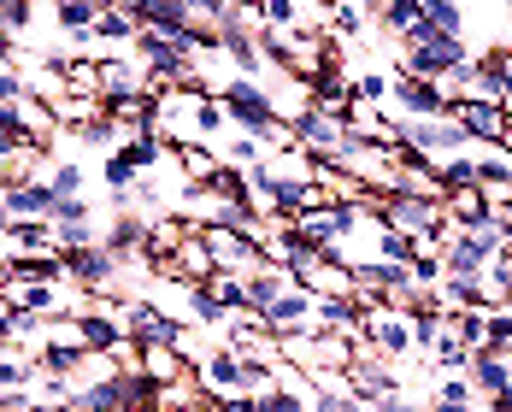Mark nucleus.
<instances>
[{
    "mask_svg": "<svg viewBox=\"0 0 512 412\" xmlns=\"http://www.w3.org/2000/svg\"><path fill=\"white\" fill-rule=\"evenodd\" d=\"M395 65L407 71V77H430V83H442V77H454L471 65V48H465V36H442L436 24H412L407 36H401V48H395Z\"/></svg>",
    "mask_w": 512,
    "mask_h": 412,
    "instance_id": "1",
    "label": "nucleus"
},
{
    "mask_svg": "<svg viewBox=\"0 0 512 412\" xmlns=\"http://www.w3.org/2000/svg\"><path fill=\"white\" fill-rule=\"evenodd\" d=\"M354 354H377V360H389V365L412 360V318L401 307H389V301L365 307V336H359Z\"/></svg>",
    "mask_w": 512,
    "mask_h": 412,
    "instance_id": "2",
    "label": "nucleus"
},
{
    "mask_svg": "<svg viewBox=\"0 0 512 412\" xmlns=\"http://www.w3.org/2000/svg\"><path fill=\"white\" fill-rule=\"evenodd\" d=\"M477 142L465 136L454 118H407L401 124V154H412V159H454V154H471Z\"/></svg>",
    "mask_w": 512,
    "mask_h": 412,
    "instance_id": "3",
    "label": "nucleus"
},
{
    "mask_svg": "<svg viewBox=\"0 0 512 412\" xmlns=\"http://www.w3.org/2000/svg\"><path fill=\"white\" fill-rule=\"evenodd\" d=\"M295 236L307 242L312 254H336V259H348V242H354L359 230H354V212L348 206H312V212H301L295 218Z\"/></svg>",
    "mask_w": 512,
    "mask_h": 412,
    "instance_id": "4",
    "label": "nucleus"
},
{
    "mask_svg": "<svg viewBox=\"0 0 512 412\" xmlns=\"http://www.w3.org/2000/svg\"><path fill=\"white\" fill-rule=\"evenodd\" d=\"M454 124H460L471 142H483V148H507L512 154V118L501 101H454V112H448Z\"/></svg>",
    "mask_w": 512,
    "mask_h": 412,
    "instance_id": "5",
    "label": "nucleus"
},
{
    "mask_svg": "<svg viewBox=\"0 0 512 412\" xmlns=\"http://www.w3.org/2000/svg\"><path fill=\"white\" fill-rule=\"evenodd\" d=\"M389 106H395L401 124H407V118H448V112H454V101L442 95V83H430V77H407V71H395Z\"/></svg>",
    "mask_w": 512,
    "mask_h": 412,
    "instance_id": "6",
    "label": "nucleus"
},
{
    "mask_svg": "<svg viewBox=\"0 0 512 412\" xmlns=\"http://www.w3.org/2000/svg\"><path fill=\"white\" fill-rule=\"evenodd\" d=\"M295 136H301V154H312L318 165H336L348 148V118H330V112H301L295 118Z\"/></svg>",
    "mask_w": 512,
    "mask_h": 412,
    "instance_id": "7",
    "label": "nucleus"
},
{
    "mask_svg": "<svg viewBox=\"0 0 512 412\" xmlns=\"http://www.w3.org/2000/svg\"><path fill=\"white\" fill-rule=\"evenodd\" d=\"M342 389H348L359 407L371 412L377 401H383V395H395V389H401V371H395L389 360H377V354H354L348 377H342Z\"/></svg>",
    "mask_w": 512,
    "mask_h": 412,
    "instance_id": "8",
    "label": "nucleus"
},
{
    "mask_svg": "<svg viewBox=\"0 0 512 412\" xmlns=\"http://www.w3.org/2000/svg\"><path fill=\"white\" fill-rule=\"evenodd\" d=\"M259 324H265L271 336H312V330H318V295H307V289H283L271 307L259 312Z\"/></svg>",
    "mask_w": 512,
    "mask_h": 412,
    "instance_id": "9",
    "label": "nucleus"
},
{
    "mask_svg": "<svg viewBox=\"0 0 512 412\" xmlns=\"http://www.w3.org/2000/svg\"><path fill=\"white\" fill-rule=\"evenodd\" d=\"M195 377H201V389L212 401H230V395H248V360L236 354V348H212L201 365H195Z\"/></svg>",
    "mask_w": 512,
    "mask_h": 412,
    "instance_id": "10",
    "label": "nucleus"
},
{
    "mask_svg": "<svg viewBox=\"0 0 512 412\" xmlns=\"http://www.w3.org/2000/svg\"><path fill=\"white\" fill-rule=\"evenodd\" d=\"M201 236H206V248H212V265H218V271H230V277H254L259 265H265L259 242L236 236V230H224V224H212V230H201Z\"/></svg>",
    "mask_w": 512,
    "mask_h": 412,
    "instance_id": "11",
    "label": "nucleus"
},
{
    "mask_svg": "<svg viewBox=\"0 0 512 412\" xmlns=\"http://www.w3.org/2000/svg\"><path fill=\"white\" fill-rule=\"evenodd\" d=\"M183 330H189V324L165 318L148 295H130V342H142V348H177Z\"/></svg>",
    "mask_w": 512,
    "mask_h": 412,
    "instance_id": "12",
    "label": "nucleus"
},
{
    "mask_svg": "<svg viewBox=\"0 0 512 412\" xmlns=\"http://www.w3.org/2000/svg\"><path fill=\"white\" fill-rule=\"evenodd\" d=\"M442 218H448L442 201H418V195H389V201H383V224L401 230V236H430Z\"/></svg>",
    "mask_w": 512,
    "mask_h": 412,
    "instance_id": "13",
    "label": "nucleus"
},
{
    "mask_svg": "<svg viewBox=\"0 0 512 412\" xmlns=\"http://www.w3.org/2000/svg\"><path fill=\"white\" fill-rule=\"evenodd\" d=\"M148 218L142 212H112L101 224V248L106 254H118V259H136V254H148Z\"/></svg>",
    "mask_w": 512,
    "mask_h": 412,
    "instance_id": "14",
    "label": "nucleus"
},
{
    "mask_svg": "<svg viewBox=\"0 0 512 412\" xmlns=\"http://www.w3.org/2000/svg\"><path fill=\"white\" fill-rule=\"evenodd\" d=\"M324 30L336 42H371V30H383V24H377V6L371 0H336L324 12Z\"/></svg>",
    "mask_w": 512,
    "mask_h": 412,
    "instance_id": "15",
    "label": "nucleus"
},
{
    "mask_svg": "<svg viewBox=\"0 0 512 412\" xmlns=\"http://www.w3.org/2000/svg\"><path fill=\"white\" fill-rule=\"evenodd\" d=\"M218 48H224V59H230V71L236 77H254V83H265L277 65L265 59V48H259V36H242V30H218Z\"/></svg>",
    "mask_w": 512,
    "mask_h": 412,
    "instance_id": "16",
    "label": "nucleus"
},
{
    "mask_svg": "<svg viewBox=\"0 0 512 412\" xmlns=\"http://www.w3.org/2000/svg\"><path fill=\"white\" fill-rule=\"evenodd\" d=\"M6 206H12V218H53L59 195L48 189V177H18V183H6Z\"/></svg>",
    "mask_w": 512,
    "mask_h": 412,
    "instance_id": "17",
    "label": "nucleus"
},
{
    "mask_svg": "<svg viewBox=\"0 0 512 412\" xmlns=\"http://www.w3.org/2000/svg\"><path fill=\"white\" fill-rule=\"evenodd\" d=\"M312 106L330 112V118H348V112H354V83H348L342 71H318V77H312Z\"/></svg>",
    "mask_w": 512,
    "mask_h": 412,
    "instance_id": "18",
    "label": "nucleus"
},
{
    "mask_svg": "<svg viewBox=\"0 0 512 412\" xmlns=\"http://www.w3.org/2000/svg\"><path fill=\"white\" fill-rule=\"evenodd\" d=\"M171 159H177L183 183H195V189H206V183L224 171V159L212 154V148H201V142H177V148H171Z\"/></svg>",
    "mask_w": 512,
    "mask_h": 412,
    "instance_id": "19",
    "label": "nucleus"
},
{
    "mask_svg": "<svg viewBox=\"0 0 512 412\" xmlns=\"http://www.w3.org/2000/svg\"><path fill=\"white\" fill-rule=\"evenodd\" d=\"M195 365L183 360L177 348H142V383L148 389H165V383H177V377H189Z\"/></svg>",
    "mask_w": 512,
    "mask_h": 412,
    "instance_id": "20",
    "label": "nucleus"
},
{
    "mask_svg": "<svg viewBox=\"0 0 512 412\" xmlns=\"http://www.w3.org/2000/svg\"><path fill=\"white\" fill-rule=\"evenodd\" d=\"M36 177H48V189L59 195V201H71V195L89 189V165H83V159H48Z\"/></svg>",
    "mask_w": 512,
    "mask_h": 412,
    "instance_id": "21",
    "label": "nucleus"
},
{
    "mask_svg": "<svg viewBox=\"0 0 512 412\" xmlns=\"http://www.w3.org/2000/svg\"><path fill=\"white\" fill-rule=\"evenodd\" d=\"M465 377H471L477 401H495V395H501V389L512 383V377H507V365H501V354H495V348H483V354L471 360V371H465Z\"/></svg>",
    "mask_w": 512,
    "mask_h": 412,
    "instance_id": "22",
    "label": "nucleus"
},
{
    "mask_svg": "<svg viewBox=\"0 0 512 412\" xmlns=\"http://www.w3.org/2000/svg\"><path fill=\"white\" fill-rule=\"evenodd\" d=\"M307 401H312V383H307V377H289V383H277V389L254 395L259 412H307Z\"/></svg>",
    "mask_w": 512,
    "mask_h": 412,
    "instance_id": "23",
    "label": "nucleus"
},
{
    "mask_svg": "<svg viewBox=\"0 0 512 412\" xmlns=\"http://www.w3.org/2000/svg\"><path fill=\"white\" fill-rule=\"evenodd\" d=\"M101 12H106V0H53V18H59L65 36H89Z\"/></svg>",
    "mask_w": 512,
    "mask_h": 412,
    "instance_id": "24",
    "label": "nucleus"
},
{
    "mask_svg": "<svg viewBox=\"0 0 512 412\" xmlns=\"http://www.w3.org/2000/svg\"><path fill=\"white\" fill-rule=\"evenodd\" d=\"M448 330L460 336L471 354H483V348H489V307H460V312H448Z\"/></svg>",
    "mask_w": 512,
    "mask_h": 412,
    "instance_id": "25",
    "label": "nucleus"
},
{
    "mask_svg": "<svg viewBox=\"0 0 512 412\" xmlns=\"http://www.w3.org/2000/svg\"><path fill=\"white\" fill-rule=\"evenodd\" d=\"M242 283H248V307H254V312H265L283 289H295V283H289V271H277V265H259L254 277H242Z\"/></svg>",
    "mask_w": 512,
    "mask_h": 412,
    "instance_id": "26",
    "label": "nucleus"
},
{
    "mask_svg": "<svg viewBox=\"0 0 512 412\" xmlns=\"http://www.w3.org/2000/svg\"><path fill=\"white\" fill-rule=\"evenodd\" d=\"M407 318H412V354H436V342L448 336V312L418 307V312H407Z\"/></svg>",
    "mask_w": 512,
    "mask_h": 412,
    "instance_id": "27",
    "label": "nucleus"
},
{
    "mask_svg": "<svg viewBox=\"0 0 512 412\" xmlns=\"http://www.w3.org/2000/svg\"><path fill=\"white\" fill-rule=\"evenodd\" d=\"M201 289H206V295H212L224 312H230V318H236V312H254V307H248V283H242V277H230V271H212Z\"/></svg>",
    "mask_w": 512,
    "mask_h": 412,
    "instance_id": "28",
    "label": "nucleus"
},
{
    "mask_svg": "<svg viewBox=\"0 0 512 412\" xmlns=\"http://www.w3.org/2000/svg\"><path fill=\"white\" fill-rule=\"evenodd\" d=\"M30 30H36V0H0V36L30 48Z\"/></svg>",
    "mask_w": 512,
    "mask_h": 412,
    "instance_id": "29",
    "label": "nucleus"
},
{
    "mask_svg": "<svg viewBox=\"0 0 512 412\" xmlns=\"http://www.w3.org/2000/svg\"><path fill=\"white\" fill-rule=\"evenodd\" d=\"M42 377V365L30 360V354H18V348H0V395L6 389H30Z\"/></svg>",
    "mask_w": 512,
    "mask_h": 412,
    "instance_id": "30",
    "label": "nucleus"
},
{
    "mask_svg": "<svg viewBox=\"0 0 512 412\" xmlns=\"http://www.w3.org/2000/svg\"><path fill=\"white\" fill-rule=\"evenodd\" d=\"M418 18L436 24L442 36H465V0H418Z\"/></svg>",
    "mask_w": 512,
    "mask_h": 412,
    "instance_id": "31",
    "label": "nucleus"
},
{
    "mask_svg": "<svg viewBox=\"0 0 512 412\" xmlns=\"http://www.w3.org/2000/svg\"><path fill=\"white\" fill-rule=\"evenodd\" d=\"M442 212H448L454 224H477V218H489V206H483V189H477V183L448 189V195H442Z\"/></svg>",
    "mask_w": 512,
    "mask_h": 412,
    "instance_id": "32",
    "label": "nucleus"
},
{
    "mask_svg": "<svg viewBox=\"0 0 512 412\" xmlns=\"http://www.w3.org/2000/svg\"><path fill=\"white\" fill-rule=\"evenodd\" d=\"M218 159H224V165H236V171H254V165H265V148H259L254 136L230 130V136L218 142Z\"/></svg>",
    "mask_w": 512,
    "mask_h": 412,
    "instance_id": "33",
    "label": "nucleus"
},
{
    "mask_svg": "<svg viewBox=\"0 0 512 412\" xmlns=\"http://www.w3.org/2000/svg\"><path fill=\"white\" fill-rule=\"evenodd\" d=\"M389 89H395V71H359L354 77V106H389Z\"/></svg>",
    "mask_w": 512,
    "mask_h": 412,
    "instance_id": "34",
    "label": "nucleus"
},
{
    "mask_svg": "<svg viewBox=\"0 0 512 412\" xmlns=\"http://www.w3.org/2000/svg\"><path fill=\"white\" fill-rule=\"evenodd\" d=\"M430 360H436V371H442V377H465V371H471V360H477V354H471V348H465L460 336L448 330V336L436 342V354H430Z\"/></svg>",
    "mask_w": 512,
    "mask_h": 412,
    "instance_id": "35",
    "label": "nucleus"
},
{
    "mask_svg": "<svg viewBox=\"0 0 512 412\" xmlns=\"http://www.w3.org/2000/svg\"><path fill=\"white\" fill-rule=\"evenodd\" d=\"M430 407H483V401H477L471 377H436V389H430Z\"/></svg>",
    "mask_w": 512,
    "mask_h": 412,
    "instance_id": "36",
    "label": "nucleus"
},
{
    "mask_svg": "<svg viewBox=\"0 0 512 412\" xmlns=\"http://www.w3.org/2000/svg\"><path fill=\"white\" fill-rule=\"evenodd\" d=\"M377 24L389 30V42H401L412 24H418V0H383L377 6Z\"/></svg>",
    "mask_w": 512,
    "mask_h": 412,
    "instance_id": "37",
    "label": "nucleus"
},
{
    "mask_svg": "<svg viewBox=\"0 0 512 412\" xmlns=\"http://www.w3.org/2000/svg\"><path fill=\"white\" fill-rule=\"evenodd\" d=\"M189 12H195V30H230V18H236V0H189Z\"/></svg>",
    "mask_w": 512,
    "mask_h": 412,
    "instance_id": "38",
    "label": "nucleus"
},
{
    "mask_svg": "<svg viewBox=\"0 0 512 412\" xmlns=\"http://www.w3.org/2000/svg\"><path fill=\"white\" fill-rule=\"evenodd\" d=\"M377 259H389V265H412V259H418V236H401V230H377Z\"/></svg>",
    "mask_w": 512,
    "mask_h": 412,
    "instance_id": "39",
    "label": "nucleus"
},
{
    "mask_svg": "<svg viewBox=\"0 0 512 412\" xmlns=\"http://www.w3.org/2000/svg\"><path fill=\"white\" fill-rule=\"evenodd\" d=\"M442 183H448V189H465V183H477V148H471V154L442 159Z\"/></svg>",
    "mask_w": 512,
    "mask_h": 412,
    "instance_id": "40",
    "label": "nucleus"
},
{
    "mask_svg": "<svg viewBox=\"0 0 512 412\" xmlns=\"http://www.w3.org/2000/svg\"><path fill=\"white\" fill-rule=\"evenodd\" d=\"M48 224H95V206H89V195H71V201L53 206Z\"/></svg>",
    "mask_w": 512,
    "mask_h": 412,
    "instance_id": "41",
    "label": "nucleus"
},
{
    "mask_svg": "<svg viewBox=\"0 0 512 412\" xmlns=\"http://www.w3.org/2000/svg\"><path fill=\"white\" fill-rule=\"evenodd\" d=\"M24 95H30V77L18 65H0V106H18Z\"/></svg>",
    "mask_w": 512,
    "mask_h": 412,
    "instance_id": "42",
    "label": "nucleus"
},
{
    "mask_svg": "<svg viewBox=\"0 0 512 412\" xmlns=\"http://www.w3.org/2000/svg\"><path fill=\"white\" fill-rule=\"evenodd\" d=\"M371 412H430V401H424V395H407V389H395V395H383Z\"/></svg>",
    "mask_w": 512,
    "mask_h": 412,
    "instance_id": "43",
    "label": "nucleus"
},
{
    "mask_svg": "<svg viewBox=\"0 0 512 412\" xmlns=\"http://www.w3.org/2000/svg\"><path fill=\"white\" fill-rule=\"evenodd\" d=\"M483 412H512V383L495 395V401H483Z\"/></svg>",
    "mask_w": 512,
    "mask_h": 412,
    "instance_id": "44",
    "label": "nucleus"
},
{
    "mask_svg": "<svg viewBox=\"0 0 512 412\" xmlns=\"http://www.w3.org/2000/svg\"><path fill=\"white\" fill-rule=\"evenodd\" d=\"M495 354H501V365H507V377H512V342L507 348H495Z\"/></svg>",
    "mask_w": 512,
    "mask_h": 412,
    "instance_id": "45",
    "label": "nucleus"
},
{
    "mask_svg": "<svg viewBox=\"0 0 512 412\" xmlns=\"http://www.w3.org/2000/svg\"><path fill=\"white\" fill-rule=\"evenodd\" d=\"M430 412H483V407H430Z\"/></svg>",
    "mask_w": 512,
    "mask_h": 412,
    "instance_id": "46",
    "label": "nucleus"
},
{
    "mask_svg": "<svg viewBox=\"0 0 512 412\" xmlns=\"http://www.w3.org/2000/svg\"><path fill=\"white\" fill-rule=\"evenodd\" d=\"M24 412H59V407H42V401H30V407H24Z\"/></svg>",
    "mask_w": 512,
    "mask_h": 412,
    "instance_id": "47",
    "label": "nucleus"
},
{
    "mask_svg": "<svg viewBox=\"0 0 512 412\" xmlns=\"http://www.w3.org/2000/svg\"><path fill=\"white\" fill-rule=\"evenodd\" d=\"M501 259H512V236H507V242H501Z\"/></svg>",
    "mask_w": 512,
    "mask_h": 412,
    "instance_id": "48",
    "label": "nucleus"
},
{
    "mask_svg": "<svg viewBox=\"0 0 512 412\" xmlns=\"http://www.w3.org/2000/svg\"><path fill=\"white\" fill-rule=\"evenodd\" d=\"M507 42H512V0H507Z\"/></svg>",
    "mask_w": 512,
    "mask_h": 412,
    "instance_id": "49",
    "label": "nucleus"
},
{
    "mask_svg": "<svg viewBox=\"0 0 512 412\" xmlns=\"http://www.w3.org/2000/svg\"><path fill=\"white\" fill-rule=\"evenodd\" d=\"M307 6H336V0H307Z\"/></svg>",
    "mask_w": 512,
    "mask_h": 412,
    "instance_id": "50",
    "label": "nucleus"
},
{
    "mask_svg": "<svg viewBox=\"0 0 512 412\" xmlns=\"http://www.w3.org/2000/svg\"><path fill=\"white\" fill-rule=\"evenodd\" d=\"M483 6H495V0H483Z\"/></svg>",
    "mask_w": 512,
    "mask_h": 412,
    "instance_id": "51",
    "label": "nucleus"
},
{
    "mask_svg": "<svg viewBox=\"0 0 512 412\" xmlns=\"http://www.w3.org/2000/svg\"><path fill=\"white\" fill-rule=\"evenodd\" d=\"M371 6H383V0H371Z\"/></svg>",
    "mask_w": 512,
    "mask_h": 412,
    "instance_id": "52",
    "label": "nucleus"
}]
</instances>
